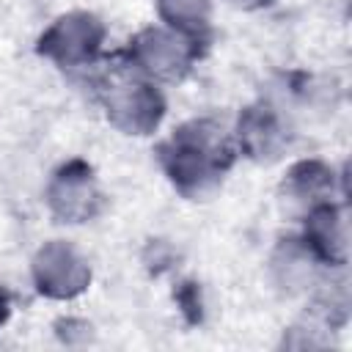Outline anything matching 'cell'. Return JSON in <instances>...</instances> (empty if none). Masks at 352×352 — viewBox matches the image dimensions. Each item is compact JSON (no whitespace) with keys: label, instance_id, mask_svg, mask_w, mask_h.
I'll return each mask as SVG.
<instances>
[{"label":"cell","instance_id":"cell-3","mask_svg":"<svg viewBox=\"0 0 352 352\" xmlns=\"http://www.w3.org/2000/svg\"><path fill=\"white\" fill-rule=\"evenodd\" d=\"M102 38V28L88 14L60 16L41 38V52L58 58L60 63H77L96 52Z\"/></svg>","mask_w":352,"mask_h":352},{"label":"cell","instance_id":"cell-6","mask_svg":"<svg viewBox=\"0 0 352 352\" xmlns=\"http://www.w3.org/2000/svg\"><path fill=\"white\" fill-rule=\"evenodd\" d=\"M138 60L151 74L173 77L179 69L187 66V47L168 33L148 30L138 38Z\"/></svg>","mask_w":352,"mask_h":352},{"label":"cell","instance_id":"cell-7","mask_svg":"<svg viewBox=\"0 0 352 352\" xmlns=\"http://www.w3.org/2000/svg\"><path fill=\"white\" fill-rule=\"evenodd\" d=\"M314 220V245L327 256V258H344V250H346V228H344V220L341 214L333 209V206H322L319 212L311 214Z\"/></svg>","mask_w":352,"mask_h":352},{"label":"cell","instance_id":"cell-8","mask_svg":"<svg viewBox=\"0 0 352 352\" xmlns=\"http://www.w3.org/2000/svg\"><path fill=\"white\" fill-rule=\"evenodd\" d=\"M160 11L170 25L201 28L209 19V0H160Z\"/></svg>","mask_w":352,"mask_h":352},{"label":"cell","instance_id":"cell-10","mask_svg":"<svg viewBox=\"0 0 352 352\" xmlns=\"http://www.w3.org/2000/svg\"><path fill=\"white\" fill-rule=\"evenodd\" d=\"M6 308H8V302H6V294H0V322H3V316H6Z\"/></svg>","mask_w":352,"mask_h":352},{"label":"cell","instance_id":"cell-9","mask_svg":"<svg viewBox=\"0 0 352 352\" xmlns=\"http://www.w3.org/2000/svg\"><path fill=\"white\" fill-rule=\"evenodd\" d=\"M275 132H278V124L272 116H264V113H248L245 124H239V135L245 138L248 148L261 154V151H272V140H275Z\"/></svg>","mask_w":352,"mask_h":352},{"label":"cell","instance_id":"cell-2","mask_svg":"<svg viewBox=\"0 0 352 352\" xmlns=\"http://www.w3.org/2000/svg\"><path fill=\"white\" fill-rule=\"evenodd\" d=\"M36 283L50 297H72L85 289L91 272L88 264L63 242H52L38 250L33 261Z\"/></svg>","mask_w":352,"mask_h":352},{"label":"cell","instance_id":"cell-5","mask_svg":"<svg viewBox=\"0 0 352 352\" xmlns=\"http://www.w3.org/2000/svg\"><path fill=\"white\" fill-rule=\"evenodd\" d=\"M50 201H52L55 212L60 217H69L72 223H80V220L91 217L94 206L99 201L91 170H85L80 165H72L63 173H58V179L50 190Z\"/></svg>","mask_w":352,"mask_h":352},{"label":"cell","instance_id":"cell-11","mask_svg":"<svg viewBox=\"0 0 352 352\" xmlns=\"http://www.w3.org/2000/svg\"><path fill=\"white\" fill-rule=\"evenodd\" d=\"M239 6H258V3H267V0H236Z\"/></svg>","mask_w":352,"mask_h":352},{"label":"cell","instance_id":"cell-4","mask_svg":"<svg viewBox=\"0 0 352 352\" xmlns=\"http://www.w3.org/2000/svg\"><path fill=\"white\" fill-rule=\"evenodd\" d=\"M110 116L118 126H124L126 132L143 135L151 126H157L160 113H162V102L160 96L148 88V85H118V91L110 94L107 99Z\"/></svg>","mask_w":352,"mask_h":352},{"label":"cell","instance_id":"cell-1","mask_svg":"<svg viewBox=\"0 0 352 352\" xmlns=\"http://www.w3.org/2000/svg\"><path fill=\"white\" fill-rule=\"evenodd\" d=\"M231 148L223 138V129L212 126L209 121H195L176 132L165 148V165L170 179L182 187H201L217 176Z\"/></svg>","mask_w":352,"mask_h":352}]
</instances>
